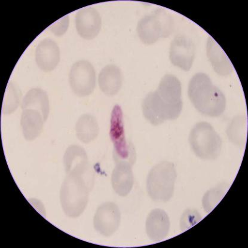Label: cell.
<instances>
[{"label": "cell", "instance_id": "1", "mask_svg": "<svg viewBox=\"0 0 248 248\" xmlns=\"http://www.w3.org/2000/svg\"><path fill=\"white\" fill-rule=\"evenodd\" d=\"M182 109L181 83L172 74L163 77L156 90L150 92L142 103L143 115L153 126L178 119Z\"/></svg>", "mask_w": 248, "mask_h": 248}, {"label": "cell", "instance_id": "2", "mask_svg": "<svg viewBox=\"0 0 248 248\" xmlns=\"http://www.w3.org/2000/svg\"><path fill=\"white\" fill-rule=\"evenodd\" d=\"M188 94L193 106L204 116L219 117L226 110V97L205 73H197L193 77L189 82Z\"/></svg>", "mask_w": 248, "mask_h": 248}, {"label": "cell", "instance_id": "3", "mask_svg": "<svg viewBox=\"0 0 248 248\" xmlns=\"http://www.w3.org/2000/svg\"><path fill=\"white\" fill-rule=\"evenodd\" d=\"M93 183L92 173H72L66 176L60 191L61 206L66 216L77 218L83 213Z\"/></svg>", "mask_w": 248, "mask_h": 248}, {"label": "cell", "instance_id": "4", "mask_svg": "<svg viewBox=\"0 0 248 248\" xmlns=\"http://www.w3.org/2000/svg\"><path fill=\"white\" fill-rule=\"evenodd\" d=\"M176 176L175 166L173 163L165 161L158 163L147 176L148 196L157 202H168L174 194Z\"/></svg>", "mask_w": 248, "mask_h": 248}, {"label": "cell", "instance_id": "5", "mask_svg": "<svg viewBox=\"0 0 248 248\" xmlns=\"http://www.w3.org/2000/svg\"><path fill=\"white\" fill-rule=\"evenodd\" d=\"M189 143L196 156L203 160H214L221 154V138L208 122L194 125L189 135Z\"/></svg>", "mask_w": 248, "mask_h": 248}, {"label": "cell", "instance_id": "6", "mask_svg": "<svg viewBox=\"0 0 248 248\" xmlns=\"http://www.w3.org/2000/svg\"><path fill=\"white\" fill-rule=\"evenodd\" d=\"M174 30L172 17L162 9L155 10L138 22V37L145 45L155 44L161 38L170 36Z\"/></svg>", "mask_w": 248, "mask_h": 248}, {"label": "cell", "instance_id": "7", "mask_svg": "<svg viewBox=\"0 0 248 248\" xmlns=\"http://www.w3.org/2000/svg\"><path fill=\"white\" fill-rule=\"evenodd\" d=\"M109 136L114 145V162H127L134 165L136 152L134 145L126 140L122 109L118 105L112 109Z\"/></svg>", "mask_w": 248, "mask_h": 248}, {"label": "cell", "instance_id": "8", "mask_svg": "<svg viewBox=\"0 0 248 248\" xmlns=\"http://www.w3.org/2000/svg\"><path fill=\"white\" fill-rule=\"evenodd\" d=\"M69 82L71 90L77 96L90 95L96 86V73L93 66L85 60L74 63L69 74Z\"/></svg>", "mask_w": 248, "mask_h": 248}, {"label": "cell", "instance_id": "9", "mask_svg": "<svg viewBox=\"0 0 248 248\" xmlns=\"http://www.w3.org/2000/svg\"><path fill=\"white\" fill-rule=\"evenodd\" d=\"M121 222L118 206L113 202L102 204L97 209L93 219L94 228L102 236L109 237L117 231Z\"/></svg>", "mask_w": 248, "mask_h": 248}, {"label": "cell", "instance_id": "10", "mask_svg": "<svg viewBox=\"0 0 248 248\" xmlns=\"http://www.w3.org/2000/svg\"><path fill=\"white\" fill-rule=\"evenodd\" d=\"M195 57V46L190 39L178 35L170 44V58L171 63L181 70L188 71L192 67Z\"/></svg>", "mask_w": 248, "mask_h": 248}, {"label": "cell", "instance_id": "11", "mask_svg": "<svg viewBox=\"0 0 248 248\" xmlns=\"http://www.w3.org/2000/svg\"><path fill=\"white\" fill-rule=\"evenodd\" d=\"M76 28L78 34L85 40H92L100 32L102 20L95 9L88 7L79 10L76 14Z\"/></svg>", "mask_w": 248, "mask_h": 248}, {"label": "cell", "instance_id": "12", "mask_svg": "<svg viewBox=\"0 0 248 248\" xmlns=\"http://www.w3.org/2000/svg\"><path fill=\"white\" fill-rule=\"evenodd\" d=\"M61 59L60 50L55 41L46 38L35 50V62L45 72H50L57 67Z\"/></svg>", "mask_w": 248, "mask_h": 248}, {"label": "cell", "instance_id": "13", "mask_svg": "<svg viewBox=\"0 0 248 248\" xmlns=\"http://www.w3.org/2000/svg\"><path fill=\"white\" fill-rule=\"evenodd\" d=\"M170 222L168 215L162 209H155L147 217L145 229L148 237L153 241L163 240L168 236Z\"/></svg>", "mask_w": 248, "mask_h": 248}, {"label": "cell", "instance_id": "14", "mask_svg": "<svg viewBox=\"0 0 248 248\" xmlns=\"http://www.w3.org/2000/svg\"><path fill=\"white\" fill-rule=\"evenodd\" d=\"M116 164L111 175L112 188L119 196L126 197L134 186L133 165L127 162H117Z\"/></svg>", "mask_w": 248, "mask_h": 248}, {"label": "cell", "instance_id": "15", "mask_svg": "<svg viewBox=\"0 0 248 248\" xmlns=\"http://www.w3.org/2000/svg\"><path fill=\"white\" fill-rule=\"evenodd\" d=\"M66 175L72 173H92L86 151L78 145H73L66 149L63 157Z\"/></svg>", "mask_w": 248, "mask_h": 248}, {"label": "cell", "instance_id": "16", "mask_svg": "<svg viewBox=\"0 0 248 248\" xmlns=\"http://www.w3.org/2000/svg\"><path fill=\"white\" fill-rule=\"evenodd\" d=\"M207 56L215 71L221 76H227L232 72V65L226 53L212 37L208 38L206 46Z\"/></svg>", "mask_w": 248, "mask_h": 248}, {"label": "cell", "instance_id": "17", "mask_svg": "<svg viewBox=\"0 0 248 248\" xmlns=\"http://www.w3.org/2000/svg\"><path fill=\"white\" fill-rule=\"evenodd\" d=\"M99 88L109 96L116 94L122 88L123 75L121 70L116 65H108L102 69L98 76Z\"/></svg>", "mask_w": 248, "mask_h": 248}, {"label": "cell", "instance_id": "18", "mask_svg": "<svg viewBox=\"0 0 248 248\" xmlns=\"http://www.w3.org/2000/svg\"><path fill=\"white\" fill-rule=\"evenodd\" d=\"M46 122L40 111L34 109H22L21 124L23 135L27 140H33L42 134Z\"/></svg>", "mask_w": 248, "mask_h": 248}, {"label": "cell", "instance_id": "19", "mask_svg": "<svg viewBox=\"0 0 248 248\" xmlns=\"http://www.w3.org/2000/svg\"><path fill=\"white\" fill-rule=\"evenodd\" d=\"M22 108L34 109L40 111L46 121L49 114V101L47 93L40 88L31 89L23 99Z\"/></svg>", "mask_w": 248, "mask_h": 248}, {"label": "cell", "instance_id": "20", "mask_svg": "<svg viewBox=\"0 0 248 248\" xmlns=\"http://www.w3.org/2000/svg\"><path fill=\"white\" fill-rule=\"evenodd\" d=\"M99 132L98 122L92 115L83 114L76 123V136L84 144L93 141L98 136Z\"/></svg>", "mask_w": 248, "mask_h": 248}, {"label": "cell", "instance_id": "21", "mask_svg": "<svg viewBox=\"0 0 248 248\" xmlns=\"http://www.w3.org/2000/svg\"><path fill=\"white\" fill-rule=\"evenodd\" d=\"M229 140L232 144L242 146L247 141V120L244 116H236L230 123L226 130Z\"/></svg>", "mask_w": 248, "mask_h": 248}, {"label": "cell", "instance_id": "22", "mask_svg": "<svg viewBox=\"0 0 248 248\" xmlns=\"http://www.w3.org/2000/svg\"><path fill=\"white\" fill-rule=\"evenodd\" d=\"M230 187L229 184L222 183L212 188L204 194L202 199L204 211L209 214L216 208L222 199L226 196Z\"/></svg>", "mask_w": 248, "mask_h": 248}, {"label": "cell", "instance_id": "23", "mask_svg": "<svg viewBox=\"0 0 248 248\" xmlns=\"http://www.w3.org/2000/svg\"><path fill=\"white\" fill-rule=\"evenodd\" d=\"M20 98H21V92L15 86L14 84L9 83L4 94L2 112L7 114L16 110L20 104Z\"/></svg>", "mask_w": 248, "mask_h": 248}, {"label": "cell", "instance_id": "24", "mask_svg": "<svg viewBox=\"0 0 248 248\" xmlns=\"http://www.w3.org/2000/svg\"><path fill=\"white\" fill-rule=\"evenodd\" d=\"M202 220L199 212L194 209H188L184 212L181 216L180 228L182 231H186L195 226Z\"/></svg>", "mask_w": 248, "mask_h": 248}, {"label": "cell", "instance_id": "25", "mask_svg": "<svg viewBox=\"0 0 248 248\" xmlns=\"http://www.w3.org/2000/svg\"><path fill=\"white\" fill-rule=\"evenodd\" d=\"M69 16H65L51 25L48 29L54 33L56 36H61L63 35L68 30L69 26Z\"/></svg>", "mask_w": 248, "mask_h": 248}]
</instances>
